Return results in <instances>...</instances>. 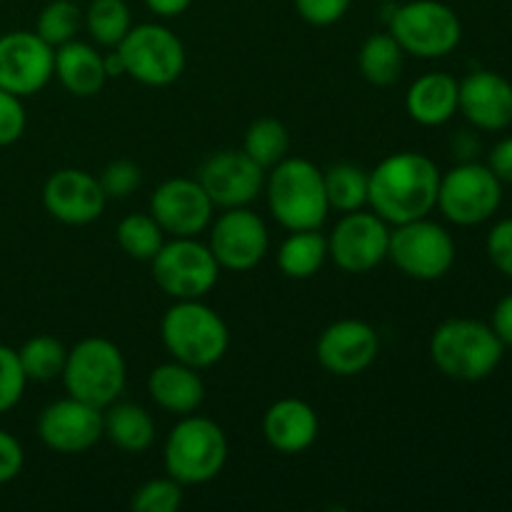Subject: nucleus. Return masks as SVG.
<instances>
[{
	"instance_id": "obj_1",
	"label": "nucleus",
	"mask_w": 512,
	"mask_h": 512,
	"mask_svg": "<svg viewBox=\"0 0 512 512\" xmlns=\"http://www.w3.org/2000/svg\"><path fill=\"white\" fill-rule=\"evenodd\" d=\"M440 168L433 158L400 150L368 173V205L388 225L428 218L438 205Z\"/></svg>"
},
{
	"instance_id": "obj_2",
	"label": "nucleus",
	"mask_w": 512,
	"mask_h": 512,
	"mask_svg": "<svg viewBox=\"0 0 512 512\" xmlns=\"http://www.w3.org/2000/svg\"><path fill=\"white\" fill-rule=\"evenodd\" d=\"M265 195L273 218L288 233L320 230L328 220L330 203L325 195L323 170L308 158L288 155L265 175Z\"/></svg>"
},
{
	"instance_id": "obj_3",
	"label": "nucleus",
	"mask_w": 512,
	"mask_h": 512,
	"mask_svg": "<svg viewBox=\"0 0 512 512\" xmlns=\"http://www.w3.org/2000/svg\"><path fill=\"white\" fill-rule=\"evenodd\" d=\"M505 345L488 323L453 318L438 325L430 338V358L445 378L478 383L490 378L503 363Z\"/></svg>"
},
{
	"instance_id": "obj_4",
	"label": "nucleus",
	"mask_w": 512,
	"mask_h": 512,
	"mask_svg": "<svg viewBox=\"0 0 512 512\" xmlns=\"http://www.w3.org/2000/svg\"><path fill=\"white\" fill-rule=\"evenodd\" d=\"M160 338L170 358L195 370L213 368L230 348V330L203 300H175L160 320Z\"/></svg>"
},
{
	"instance_id": "obj_5",
	"label": "nucleus",
	"mask_w": 512,
	"mask_h": 512,
	"mask_svg": "<svg viewBox=\"0 0 512 512\" xmlns=\"http://www.w3.org/2000/svg\"><path fill=\"white\" fill-rule=\"evenodd\" d=\"M228 463V438L215 420L183 415L170 428L163 445L165 473L180 485H205L218 478Z\"/></svg>"
},
{
	"instance_id": "obj_6",
	"label": "nucleus",
	"mask_w": 512,
	"mask_h": 512,
	"mask_svg": "<svg viewBox=\"0 0 512 512\" xmlns=\"http://www.w3.org/2000/svg\"><path fill=\"white\" fill-rule=\"evenodd\" d=\"M60 380L70 398L105 410L123 395L128 365L113 340L83 338L68 350Z\"/></svg>"
},
{
	"instance_id": "obj_7",
	"label": "nucleus",
	"mask_w": 512,
	"mask_h": 512,
	"mask_svg": "<svg viewBox=\"0 0 512 512\" xmlns=\"http://www.w3.org/2000/svg\"><path fill=\"white\" fill-rule=\"evenodd\" d=\"M388 33L398 40L405 55L435 60L458 48L463 23L458 13L440 0H410L393 10Z\"/></svg>"
},
{
	"instance_id": "obj_8",
	"label": "nucleus",
	"mask_w": 512,
	"mask_h": 512,
	"mask_svg": "<svg viewBox=\"0 0 512 512\" xmlns=\"http://www.w3.org/2000/svg\"><path fill=\"white\" fill-rule=\"evenodd\" d=\"M115 50L123 58L128 78L148 88H168L185 70L183 40L160 23L133 25Z\"/></svg>"
},
{
	"instance_id": "obj_9",
	"label": "nucleus",
	"mask_w": 512,
	"mask_h": 512,
	"mask_svg": "<svg viewBox=\"0 0 512 512\" xmlns=\"http://www.w3.org/2000/svg\"><path fill=\"white\" fill-rule=\"evenodd\" d=\"M153 280L173 300H203L220 278V265L208 243L173 238L150 260Z\"/></svg>"
},
{
	"instance_id": "obj_10",
	"label": "nucleus",
	"mask_w": 512,
	"mask_h": 512,
	"mask_svg": "<svg viewBox=\"0 0 512 512\" xmlns=\"http://www.w3.org/2000/svg\"><path fill=\"white\" fill-rule=\"evenodd\" d=\"M388 258L395 268L413 280H440L455 263V240L440 223L430 218L400 223L390 230Z\"/></svg>"
},
{
	"instance_id": "obj_11",
	"label": "nucleus",
	"mask_w": 512,
	"mask_h": 512,
	"mask_svg": "<svg viewBox=\"0 0 512 512\" xmlns=\"http://www.w3.org/2000/svg\"><path fill=\"white\" fill-rule=\"evenodd\" d=\"M500 203H503V183L488 165L465 160L440 175L435 208H440L450 223L463 228L480 225L498 213Z\"/></svg>"
},
{
	"instance_id": "obj_12",
	"label": "nucleus",
	"mask_w": 512,
	"mask_h": 512,
	"mask_svg": "<svg viewBox=\"0 0 512 512\" xmlns=\"http://www.w3.org/2000/svg\"><path fill=\"white\" fill-rule=\"evenodd\" d=\"M208 248L220 270L248 273L258 268L270 250V233L265 220L245 205L228 208L210 223Z\"/></svg>"
},
{
	"instance_id": "obj_13",
	"label": "nucleus",
	"mask_w": 512,
	"mask_h": 512,
	"mask_svg": "<svg viewBox=\"0 0 512 512\" xmlns=\"http://www.w3.org/2000/svg\"><path fill=\"white\" fill-rule=\"evenodd\" d=\"M390 225L378 213H343L328 235V258L343 273L365 275L388 260Z\"/></svg>"
},
{
	"instance_id": "obj_14",
	"label": "nucleus",
	"mask_w": 512,
	"mask_h": 512,
	"mask_svg": "<svg viewBox=\"0 0 512 512\" xmlns=\"http://www.w3.org/2000/svg\"><path fill=\"white\" fill-rule=\"evenodd\" d=\"M55 48L35 30L0 35V88L18 98L40 93L53 80Z\"/></svg>"
},
{
	"instance_id": "obj_15",
	"label": "nucleus",
	"mask_w": 512,
	"mask_h": 512,
	"mask_svg": "<svg viewBox=\"0 0 512 512\" xmlns=\"http://www.w3.org/2000/svg\"><path fill=\"white\" fill-rule=\"evenodd\" d=\"M150 215L173 238H198L213 223L215 205L198 178H170L150 195Z\"/></svg>"
},
{
	"instance_id": "obj_16",
	"label": "nucleus",
	"mask_w": 512,
	"mask_h": 512,
	"mask_svg": "<svg viewBox=\"0 0 512 512\" xmlns=\"http://www.w3.org/2000/svg\"><path fill=\"white\" fill-rule=\"evenodd\" d=\"M38 438L58 455H80L103 440V410L78 398L45 405L38 415Z\"/></svg>"
},
{
	"instance_id": "obj_17",
	"label": "nucleus",
	"mask_w": 512,
	"mask_h": 512,
	"mask_svg": "<svg viewBox=\"0 0 512 512\" xmlns=\"http://www.w3.org/2000/svg\"><path fill=\"white\" fill-rule=\"evenodd\" d=\"M198 183L215 208H245L263 193L265 170L245 150H220L200 165Z\"/></svg>"
},
{
	"instance_id": "obj_18",
	"label": "nucleus",
	"mask_w": 512,
	"mask_h": 512,
	"mask_svg": "<svg viewBox=\"0 0 512 512\" xmlns=\"http://www.w3.org/2000/svg\"><path fill=\"white\" fill-rule=\"evenodd\" d=\"M380 353V338L365 320H335L320 333L315 343V358L325 373L335 378H355L375 363Z\"/></svg>"
},
{
	"instance_id": "obj_19",
	"label": "nucleus",
	"mask_w": 512,
	"mask_h": 512,
	"mask_svg": "<svg viewBox=\"0 0 512 512\" xmlns=\"http://www.w3.org/2000/svg\"><path fill=\"white\" fill-rule=\"evenodd\" d=\"M108 195L88 170H55L43 185V208L63 225H90L103 215Z\"/></svg>"
},
{
	"instance_id": "obj_20",
	"label": "nucleus",
	"mask_w": 512,
	"mask_h": 512,
	"mask_svg": "<svg viewBox=\"0 0 512 512\" xmlns=\"http://www.w3.org/2000/svg\"><path fill=\"white\" fill-rule=\"evenodd\" d=\"M458 110L478 130H505L512 125V85L493 70H475L460 80Z\"/></svg>"
},
{
	"instance_id": "obj_21",
	"label": "nucleus",
	"mask_w": 512,
	"mask_h": 512,
	"mask_svg": "<svg viewBox=\"0 0 512 512\" xmlns=\"http://www.w3.org/2000/svg\"><path fill=\"white\" fill-rule=\"evenodd\" d=\"M320 420L310 403L300 398H280L265 410L263 438L275 453L300 455L318 440Z\"/></svg>"
},
{
	"instance_id": "obj_22",
	"label": "nucleus",
	"mask_w": 512,
	"mask_h": 512,
	"mask_svg": "<svg viewBox=\"0 0 512 512\" xmlns=\"http://www.w3.org/2000/svg\"><path fill=\"white\" fill-rule=\"evenodd\" d=\"M148 393L160 410L183 418V415L198 413L205 400V385L198 370L170 360L150 370Z\"/></svg>"
},
{
	"instance_id": "obj_23",
	"label": "nucleus",
	"mask_w": 512,
	"mask_h": 512,
	"mask_svg": "<svg viewBox=\"0 0 512 512\" xmlns=\"http://www.w3.org/2000/svg\"><path fill=\"white\" fill-rule=\"evenodd\" d=\"M53 78L75 98H93L108 83L103 55L83 40H68L55 48Z\"/></svg>"
},
{
	"instance_id": "obj_24",
	"label": "nucleus",
	"mask_w": 512,
	"mask_h": 512,
	"mask_svg": "<svg viewBox=\"0 0 512 512\" xmlns=\"http://www.w3.org/2000/svg\"><path fill=\"white\" fill-rule=\"evenodd\" d=\"M460 83L448 73H425L415 80L405 95V110L425 128L445 125L458 113Z\"/></svg>"
},
{
	"instance_id": "obj_25",
	"label": "nucleus",
	"mask_w": 512,
	"mask_h": 512,
	"mask_svg": "<svg viewBox=\"0 0 512 512\" xmlns=\"http://www.w3.org/2000/svg\"><path fill=\"white\" fill-rule=\"evenodd\" d=\"M103 438L123 453L143 455L155 443L153 415L143 405L115 400L103 410Z\"/></svg>"
},
{
	"instance_id": "obj_26",
	"label": "nucleus",
	"mask_w": 512,
	"mask_h": 512,
	"mask_svg": "<svg viewBox=\"0 0 512 512\" xmlns=\"http://www.w3.org/2000/svg\"><path fill=\"white\" fill-rule=\"evenodd\" d=\"M328 260V238L320 230H293L278 248V268L285 278L308 280Z\"/></svg>"
},
{
	"instance_id": "obj_27",
	"label": "nucleus",
	"mask_w": 512,
	"mask_h": 512,
	"mask_svg": "<svg viewBox=\"0 0 512 512\" xmlns=\"http://www.w3.org/2000/svg\"><path fill=\"white\" fill-rule=\"evenodd\" d=\"M405 53L390 33H373L365 38L358 53V68L375 88H388L403 75Z\"/></svg>"
},
{
	"instance_id": "obj_28",
	"label": "nucleus",
	"mask_w": 512,
	"mask_h": 512,
	"mask_svg": "<svg viewBox=\"0 0 512 512\" xmlns=\"http://www.w3.org/2000/svg\"><path fill=\"white\" fill-rule=\"evenodd\" d=\"M323 180L330 210L353 213V210H363L368 205V170L353 163H338L323 170Z\"/></svg>"
},
{
	"instance_id": "obj_29",
	"label": "nucleus",
	"mask_w": 512,
	"mask_h": 512,
	"mask_svg": "<svg viewBox=\"0 0 512 512\" xmlns=\"http://www.w3.org/2000/svg\"><path fill=\"white\" fill-rule=\"evenodd\" d=\"M83 25L90 38L103 48H118L133 28V13L125 0H90L83 13Z\"/></svg>"
},
{
	"instance_id": "obj_30",
	"label": "nucleus",
	"mask_w": 512,
	"mask_h": 512,
	"mask_svg": "<svg viewBox=\"0 0 512 512\" xmlns=\"http://www.w3.org/2000/svg\"><path fill=\"white\" fill-rule=\"evenodd\" d=\"M243 150L268 173L290 155V133L278 118H258L248 125Z\"/></svg>"
},
{
	"instance_id": "obj_31",
	"label": "nucleus",
	"mask_w": 512,
	"mask_h": 512,
	"mask_svg": "<svg viewBox=\"0 0 512 512\" xmlns=\"http://www.w3.org/2000/svg\"><path fill=\"white\" fill-rule=\"evenodd\" d=\"M68 358V348L53 335H35L25 340L18 350L20 368H23L28 383H50L60 378Z\"/></svg>"
},
{
	"instance_id": "obj_32",
	"label": "nucleus",
	"mask_w": 512,
	"mask_h": 512,
	"mask_svg": "<svg viewBox=\"0 0 512 512\" xmlns=\"http://www.w3.org/2000/svg\"><path fill=\"white\" fill-rule=\"evenodd\" d=\"M115 240H118L120 250L128 258L140 260V263H150L165 243V233L150 213H133L125 215L115 230Z\"/></svg>"
},
{
	"instance_id": "obj_33",
	"label": "nucleus",
	"mask_w": 512,
	"mask_h": 512,
	"mask_svg": "<svg viewBox=\"0 0 512 512\" xmlns=\"http://www.w3.org/2000/svg\"><path fill=\"white\" fill-rule=\"evenodd\" d=\"M83 25V10L73 3V0H50L38 15L35 23V33L45 40L48 45L58 48V45L75 40V33Z\"/></svg>"
},
{
	"instance_id": "obj_34",
	"label": "nucleus",
	"mask_w": 512,
	"mask_h": 512,
	"mask_svg": "<svg viewBox=\"0 0 512 512\" xmlns=\"http://www.w3.org/2000/svg\"><path fill=\"white\" fill-rule=\"evenodd\" d=\"M180 505H183V485L170 475L148 480L130 498V508L135 512H175Z\"/></svg>"
},
{
	"instance_id": "obj_35",
	"label": "nucleus",
	"mask_w": 512,
	"mask_h": 512,
	"mask_svg": "<svg viewBox=\"0 0 512 512\" xmlns=\"http://www.w3.org/2000/svg\"><path fill=\"white\" fill-rule=\"evenodd\" d=\"M25 385L28 378L20 368L18 350L0 345V415L10 413L23 400Z\"/></svg>"
},
{
	"instance_id": "obj_36",
	"label": "nucleus",
	"mask_w": 512,
	"mask_h": 512,
	"mask_svg": "<svg viewBox=\"0 0 512 512\" xmlns=\"http://www.w3.org/2000/svg\"><path fill=\"white\" fill-rule=\"evenodd\" d=\"M98 180L103 193L108 195V200H123L130 198L143 185V170L133 160H113V163L105 165Z\"/></svg>"
},
{
	"instance_id": "obj_37",
	"label": "nucleus",
	"mask_w": 512,
	"mask_h": 512,
	"mask_svg": "<svg viewBox=\"0 0 512 512\" xmlns=\"http://www.w3.org/2000/svg\"><path fill=\"white\" fill-rule=\"evenodd\" d=\"M28 115H25L23 98L0 88V148L13 145L23 138Z\"/></svg>"
},
{
	"instance_id": "obj_38",
	"label": "nucleus",
	"mask_w": 512,
	"mask_h": 512,
	"mask_svg": "<svg viewBox=\"0 0 512 512\" xmlns=\"http://www.w3.org/2000/svg\"><path fill=\"white\" fill-rule=\"evenodd\" d=\"M293 3L305 23L315 25V28H328L345 18L353 0H293Z\"/></svg>"
},
{
	"instance_id": "obj_39",
	"label": "nucleus",
	"mask_w": 512,
	"mask_h": 512,
	"mask_svg": "<svg viewBox=\"0 0 512 512\" xmlns=\"http://www.w3.org/2000/svg\"><path fill=\"white\" fill-rule=\"evenodd\" d=\"M485 250H488L490 263L500 273L512 278V218H505L493 225V230L488 233V240H485Z\"/></svg>"
},
{
	"instance_id": "obj_40",
	"label": "nucleus",
	"mask_w": 512,
	"mask_h": 512,
	"mask_svg": "<svg viewBox=\"0 0 512 512\" xmlns=\"http://www.w3.org/2000/svg\"><path fill=\"white\" fill-rule=\"evenodd\" d=\"M23 465H25V453L20 440L15 438V435H10L8 430L0 428V485L18 478Z\"/></svg>"
},
{
	"instance_id": "obj_41",
	"label": "nucleus",
	"mask_w": 512,
	"mask_h": 512,
	"mask_svg": "<svg viewBox=\"0 0 512 512\" xmlns=\"http://www.w3.org/2000/svg\"><path fill=\"white\" fill-rule=\"evenodd\" d=\"M488 168L500 178V183L512 185V135L493 145L488 155Z\"/></svg>"
},
{
	"instance_id": "obj_42",
	"label": "nucleus",
	"mask_w": 512,
	"mask_h": 512,
	"mask_svg": "<svg viewBox=\"0 0 512 512\" xmlns=\"http://www.w3.org/2000/svg\"><path fill=\"white\" fill-rule=\"evenodd\" d=\"M490 328H493V333L498 335L505 348H512V295H505V298L498 300Z\"/></svg>"
},
{
	"instance_id": "obj_43",
	"label": "nucleus",
	"mask_w": 512,
	"mask_h": 512,
	"mask_svg": "<svg viewBox=\"0 0 512 512\" xmlns=\"http://www.w3.org/2000/svg\"><path fill=\"white\" fill-rule=\"evenodd\" d=\"M145 5L158 18H178L193 5V0H145Z\"/></svg>"
},
{
	"instance_id": "obj_44",
	"label": "nucleus",
	"mask_w": 512,
	"mask_h": 512,
	"mask_svg": "<svg viewBox=\"0 0 512 512\" xmlns=\"http://www.w3.org/2000/svg\"><path fill=\"white\" fill-rule=\"evenodd\" d=\"M103 65H105V75L110 78H123V75H128V70H125V63L123 58H120L118 50H110L108 55H103Z\"/></svg>"
}]
</instances>
